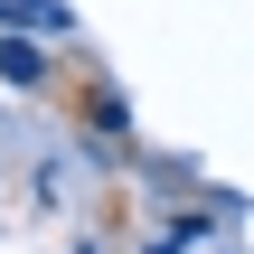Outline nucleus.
<instances>
[{
    "instance_id": "f257e3e1",
    "label": "nucleus",
    "mask_w": 254,
    "mask_h": 254,
    "mask_svg": "<svg viewBox=\"0 0 254 254\" xmlns=\"http://www.w3.org/2000/svg\"><path fill=\"white\" fill-rule=\"evenodd\" d=\"M0 19H19V28H66L57 0H0Z\"/></svg>"
}]
</instances>
